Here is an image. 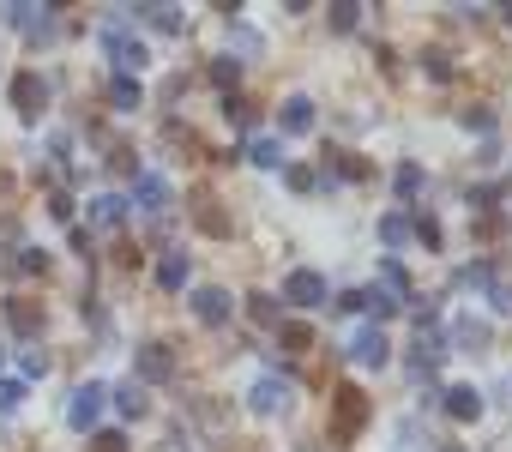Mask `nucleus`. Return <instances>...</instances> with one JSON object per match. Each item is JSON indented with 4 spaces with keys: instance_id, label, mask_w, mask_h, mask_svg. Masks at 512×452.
I'll list each match as a JSON object with an SVG mask.
<instances>
[{
    "instance_id": "e433bc0d",
    "label": "nucleus",
    "mask_w": 512,
    "mask_h": 452,
    "mask_svg": "<svg viewBox=\"0 0 512 452\" xmlns=\"http://www.w3.org/2000/svg\"><path fill=\"white\" fill-rule=\"evenodd\" d=\"M25 398H31V392H25V380H0V416H13Z\"/></svg>"
},
{
    "instance_id": "0eeeda50",
    "label": "nucleus",
    "mask_w": 512,
    "mask_h": 452,
    "mask_svg": "<svg viewBox=\"0 0 512 452\" xmlns=\"http://www.w3.org/2000/svg\"><path fill=\"white\" fill-rule=\"evenodd\" d=\"M103 404H109V386H79L73 392V404H67V422L79 428V434H97V416H103Z\"/></svg>"
},
{
    "instance_id": "c9c22d12",
    "label": "nucleus",
    "mask_w": 512,
    "mask_h": 452,
    "mask_svg": "<svg viewBox=\"0 0 512 452\" xmlns=\"http://www.w3.org/2000/svg\"><path fill=\"white\" fill-rule=\"evenodd\" d=\"M392 187H398V199H416V193H422V169H416V163H404V169L392 175Z\"/></svg>"
},
{
    "instance_id": "f8f14e48",
    "label": "nucleus",
    "mask_w": 512,
    "mask_h": 452,
    "mask_svg": "<svg viewBox=\"0 0 512 452\" xmlns=\"http://www.w3.org/2000/svg\"><path fill=\"white\" fill-rule=\"evenodd\" d=\"M43 302H31V296H7V326L19 332V338H43Z\"/></svg>"
},
{
    "instance_id": "cd10ccee",
    "label": "nucleus",
    "mask_w": 512,
    "mask_h": 452,
    "mask_svg": "<svg viewBox=\"0 0 512 452\" xmlns=\"http://www.w3.org/2000/svg\"><path fill=\"white\" fill-rule=\"evenodd\" d=\"M211 85L229 97V91L241 85V61H235V55H217V61H211Z\"/></svg>"
},
{
    "instance_id": "1a4fd4ad",
    "label": "nucleus",
    "mask_w": 512,
    "mask_h": 452,
    "mask_svg": "<svg viewBox=\"0 0 512 452\" xmlns=\"http://www.w3.org/2000/svg\"><path fill=\"white\" fill-rule=\"evenodd\" d=\"M55 13H61V7H0V19H7V25H19L31 43L55 37Z\"/></svg>"
},
{
    "instance_id": "423d86ee",
    "label": "nucleus",
    "mask_w": 512,
    "mask_h": 452,
    "mask_svg": "<svg viewBox=\"0 0 512 452\" xmlns=\"http://www.w3.org/2000/svg\"><path fill=\"white\" fill-rule=\"evenodd\" d=\"M127 205H139V211H169L175 205V187H169V175H157V169H139L133 175V199Z\"/></svg>"
},
{
    "instance_id": "393cba45",
    "label": "nucleus",
    "mask_w": 512,
    "mask_h": 452,
    "mask_svg": "<svg viewBox=\"0 0 512 452\" xmlns=\"http://www.w3.org/2000/svg\"><path fill=\"white\" fill-rule=\"evenodd\" d=\"M332 169H338L344 181H368V175H374V169H368L356 151H332V157H326V175H332Z\"/></svg>"
},
{
    "instance_id": "9b49d317",
    "label": "nucleus",
    "mask_w": 512,
    "mask_h": 452,
    "mask_svg": "<svg viewBox=\"0 0 512 452\" xmlns=\"http://www.w3.org/2000/svg\"><path fill=\"white\" fill-rule=\"evenodd\" d=\"M284 302H296V308H326V278L320 272H290L284 278Z\"/></svg>"
},
{
    "instance_id": "c756f323",
    "label": "nucleus",
    "mask_w": 512,
    "mask_h": 452,
    "mask_svg": "<svg viewBox=\"0 0 512 452\" xmlns=\"http://www.w3.org/2000/svg\"><path fill=\"white\" fill-rule=\"evenodd\" d=\"M247 163H260V169H284V145H278V139H253V145H247Z\"/></svg>"
},
{
    "instance_id": "39448f33",
    "label": "nucleus",
    "mask_w": 512,
    "mask_h": 452,
    "mask_svg": "<svg viewBox=\"0 0 512 452\" xmlns=\"http://www.w3.org/2000/svg\"><path fill=\"white\" fill-rule=\"evenodd\" d=\"M13 109H19V121H43V109H49L43 73H13Z\"/></svg>"
},
{
    "instance_id": "4c0bfd02",
    "label": "nucleus",
    "mask_w": 512,
    "mask_h": 452,
    "mask_svg": "<svg viewBox=\"0 0 512 452\" xmlns=\"http://www.w3.org/2000/svg\"><path fill=\"white\" fill-rule=\"evenodd\" d=\"M91 452H127V434L121 428H97L91 434Z\"/></svg>"
},
{
    "instance_id": "a211bd4d",
    "label": "nucleus",
    "mask_w": 512,
    "mask_h": 452,
    "mask_svg": "<svg viewBox=\"0 0 512 452\" xmlns=\"http://www.w3.org/2000/svg\"><path fill=\"white\" fill-rule=\"evenodd\" d=\"M247 320H253V326H272V332H278V326H284V308H278V296L253 290V296H247Z\"/></svg>"
},
{
    "instance_id": "f03ea898",
    "label": "nucleus",
    "mask_w": 512,
    "mask_h": 452,
    "mask_svg": "<svg viewBox=\"0 0 512 452\" xmlns=\"http://www.w3.org/2000/svg\"><path fill=\"white\" fill-rule=\"evenodd\" d=\"M290 404H296V386L284 374H260V380H253V392H247V410L253 416H284Z\"/></svg>"
},
{
    "instance_id": "6ab92c4d",
    "label": "nucleus",
    "mask_w": 512,
    "mask_h": 452,
    "mask_svg": "<svg viewBox=\"0 0 512 452\" xmlns=\"http://www.w3.org/2000/svg\"><path fill=\"white\" fill-rule=\"evenodd\" d=\"M278 350L308 356V350H314V326H308V320H284V326H278Z\"/></svg>"
},
{
    "instance_id": "7c9ffc66",
    "label": "nucleus",
    "mask_w": 512,
    "mask_h": 452,
    "mask_svg": "<svg viewBox=\"0 0 512 452\" xmlns=\"http://www.w3.org/2000/svg\"><path fill=\"white\" fill-rule=\"evenodd\" d=\"M223 121H229V127H253V103H247L241 91H229V97H223Z\"/></svg>"
},
{
    "instance_id": "2eb2a0df",
    "label": "nucleus",
    "mask_w": 512,
    "mask_h": 452,
    "mask_svg": "<svg viewBox=\"0 0 512 452\" xmlns=\"http://www.w3.org/2000/svg\"><path fill=\"white\" fill-rule=\"evenodd\" d=\"M187 278H193V254H187V248H169V254L157 260V284H163V290H187Z\"/></svg>"
},
{
    "instance_id": "7ed1b4c3",
    "label": "nucleus",
    "mask_w": 512,
    "mask_h": 452,
    "mask_svg": "<svg viewBox=\"0 0 512 452\" xmlns=\"http://www.w3.org/2000/svg\"><path fill=\"white\" fill-rule=\"evenodd\" d=\"M103 49L115 55V67H121L127 79H139V73H145V61H151V55H145V43H139L121 19H115V25H103Z\"/></svg>"
},
{
    "instance_id": "aec40b11",
    "label": "nucleus",
    "mask_w": 512,
    "mask_h": 452,
    "mask_svg": "<svg viewBox=\"0 0 512 452\" xmlns=\"http://www.w3.org/2000/svg\"><path fill=\"white\" fill-rule=\"evenodd\" d=\"M109 103L133 115V109L145 103V85H139V79H127V73H115V79H109Z\"/></svg>"
},
{
    "instance_id": "f3484780",
    "label": "nucleus",
    "mask_w": 512,
    "mask_h": 452,
    "mask_svg": "<svg viewBox=\"0 0 512 452\" xmlns=\"http://www.w3.org/2000/svg\"><path fill=\"white\" fill-rule=\"evenodd\" d=\"M440 398H446V416H452V422H476V416H482V392H476V386H446Z\"/></svg>"
},
{
    "instance_id": "ddd939ff",
    "label": "nucleus",
    "mask_w": 512,
    "mask_h": 452,
    "mask_svg": "<svg viewBox=\"0 0 512 452\" xmlns=\"http://www.w3.org/2000/svg\"><path fill=\"white\" fill-rule=\"evenodd\" d=\"M133 19H145L151 31H163V37H181L187 31V19H181V7H163V0H151V7H127Z\"/></svg>"
},
{
    "instance_id": "c85d7f7f",
    "label": "nucleus",
    "mask_w": 512,
    "mask_h": 452,
    "mask_svg": "<svg viewBox=\"0 0 512 452\" xmlns=\"http://www.w3.org/2000/svg\"><path fill=\"white\" fill-rule=\"evenodd\" d=\"M326 19H332L338 37H350V31L362 25V7H356V0H332V13H326Z\"/></svg>"
},
{
    "instance_id": "412c9836",
    "label": "nucleus",
    "mask_w": 512,
    "mask_h": 452,
    "mask_svg": "<svg viewBox=\"0 0 512 452\" xmlns=\"http://www.w3.org/2000/svg\"><path fill=\"white\" fill-rule=\"evenodd\" d=\"M91 223H109V230H115V223H127V199L121 193H97L91 199Z\"/></svg>"
},
{
    "instance_id": "a878e982",
    "label": "nucleus",
    "mask_w": 512,
    "mask_h": 452,
    "mask_svg": "<svg viewBox=\"0 0 512 452\" xmlns=\"http://www.w3.org/2000/svg\"><path fill=\"white\" fill-rule=\"evenodd\" d=\"M109 398H115V410H121V416H145V404H151V398H145V386H139V380H127V386H115V392H109Z\"/></svg>"
},
{
    "instance_id": "a19ab883",
    "label": "nucleus",
    "mask_w": 512,
    "mask_h": 452,
    "mask_svg": "<svg viewBox=\"0 0 512 452\" xmlns=\"http://www.w3.org/2000/svg\"><path fill=\"white\" fill-rule=\"evenodd\" d=\"M49 217H61V223H67V217H73V199H67V193H49Z\"/></svg>"
},
{
    "instance_id": "2f4dec72",
    "label": "nucleus",
    "mask_w": 512,
    "mask_h": 452,
    "mask_svg": "<svg viewBox=\"0 0 512 452\" xmlns=\"http://www.w3.org/2000/svg\"><path fill=\"white\" fill-rule=\"evenodd\" d=\"M13 272L43 278V272H49V254H43V248H19V254H13Z\"/></svg>"
},
{
    "instance_id": "37998d69",
    "label": "nucleus",
    "mask_w": 512,
    "mask_h": 452,
    "mask_svg": "<svg viewBox=\"0 0 512 452\" xmlns=\"http://www.w3.org/2000/svg\"><path fill=\"white\" fill-rule=\"evenodd\" d=\"M0 368H7V338H0Z\"/></svg>"
},
{
    "instance_id": "9d476101",
    "label": "nucleus",
    "mask_w": 512,
    "mask_h": 452,
    "mask_svg": "<svg viewBox=\"0 0 512 452\" xmlns=\"http://www.w3.org/2000/svg\"><path fill=\"white\" fill-rule=\"evenodd\" d=\"M350 362H356V368H386V362H392L386 332H380V326H362V332L350 338Z\"/></svg>"
},
{
    "instance_id": "79ce46f5",
    "label": "nucleus",
    "mask_w": 512,
    "mask_h": 452,
    "mask_svg": "<svg viewBox=\"0 0 512 452\" xmlns=\"http://www.w3.org/2000/svg\"><path fill=\"white\" fill-rule=\"evenodd\" d=\"M500 19H506V25H512V0H506V7H500Z\"/></svg>"
},
{
    "instance_id": "b1692460",
    "label": "nucleus",
    "mask_w": 512,
    "mask_h": 452,
    "mask_svg": "<svg viewBox=\"0 0 512 452\" xmlns=\"http://www.w3.org/2000/svg\"><path fill=\"white\" fill-rule=\"evenodd\" d=\"M193 223L205 236H229V217L217 211V199H193Z\"/></svg>"
},
{
    "instance_id": "4be33fe9",
    "label": "nucleus",
    "mask_w": 512,
    "mask_h": 452,
    "mask_svg": "<svg viewBox=\"0 0 512 452\" xmlns=\"http://www.w3.org/2000/svg\"><path fill=\"white\" fill-rule=\"evenodd\" d=\"M284 181H290V193H320V187H332L320 169H308V163H284Z\"/></svg>"
},
{
    "instance_id": "6e6552de",
    "label": "nucleus",
    "mask_w": 512,
    "mask_h": 452,
    "mask_svg": "<svg viewBox=\"0 0 512 452\" xmlns=\"http://www.w3.org/2000/svg\"><path fill=\"white\" fill-rule=\"evenodd\" d=\"M229 314H235V296L229 290H217V284H199L193 290V320L199 326H229Z\"/></svg>"
},
{
    "instance_id": "72a5a7b5",
    "label": "nucleus",
    "mask_w": 512,
    "mask_h": 452,
    "mask_svg": "<svg viewBox=\"0 0 512 452\" xmlns=\"http://www.w3.org/2000/svg\"><path fill=\"white\" fill-rule=\"evenodd\" d=\"M422 73H428L434 85H446V79H452V55H446V49H428V55H422Z\"/></svg>"
},
{
    "instance_id": "bb28decb",
    "label": "nucleus",
    "mask_w": 512,
    "mask_h": 452,
    "mask_svg": "<svg viewBox=\"0 0 512 452\" xmlns=\"http://www.w3.org/2000/svg\"><path fill=\"white\" fill-rule=\"evenodd\" d=\"M380 242H386V248H404V242H410V211H386V217H380Z\"/></svg>"
},
{
    "instance_id": "f704fd0d",
    "label": "nucleus",
    "mask_w": 512,
    "mask_h": 452,
    "mask_svg": "<svg viewBox=\"0 0 512 452\" xmlns=\"http://www.w3.org/2000/svg\"><path fill=\"white\" fill-rule=\"evenodd\" d=\"M458 121H464L470 133H494V109H488V103H470V109H458Z\"/></svg>"
},
{
    "instance_id": "f257e3e1",
    "label": "nucleus",
    "mask_w": 512,
    "mask_h": 452,
    "mask_svg": "<svg viewBox=\"0 0 512 452\" xmlns=\"http://www.w3.org/2000/svg\"><path fill=\"white\" fill-rule=\"evenodd\" d=\"M368 416H374V404H368L362 386H338L332 392V440H356L368 428Z\"/></svg>"
},
{
    "instance_id": "dca6fc26",
    "label": "nucleus",
    "mask_w": 512,
    "mask_h": 452,
    "mask_svg": "<svg viewBox=\"0 0 512 452\" xmlns=\"http://www.w3.org/2000/svg\"><path fill=\"white\" fill-rule=\"evenodd\" d=\"M452 344H458L464 356H482V350H488V320H476V314H458V320H452Z\"/></svg>"
},
{
    "instance_id": "20e7f679",
    "label": "nucleus",
    "mask_w": 512,
    "mask_h": 452,
    "mask_svg": "<svg viewBox=\"0 0 512 452\" xmlns=\"http://www.w3.org/2000/svg\"><path fill=\"white\" fill-rule=\"evenodd\" d=\"M133 380H139V386L175 380V350H169V344H139V350H133Z\"/></svg>"
},
{
    "instance_id": "58836bf2",
    "label": "nucleus",
    "mask_w": 512,
    "mask_h": 452,
    "mask_svg": "<svg viewBox=\"0 0 512 452\" xmlns=\"http://www.w3.org/2000/svg\"><path fill=\"white\" fill-rule=\"evenodd\" d=\"M488 302H494V314H512V284L494 278V284H488Z\"/></svg>"
},
{
    "instance_id": "c03bdc74",
    "label": "nucleus",
    "mask_w": 512,
    "mask_h": 452,
    "mask_svg": "<svg viewBox=\"0 0 512 452\" xmlns=\"http://www.w3.org/2000/svg\"><path fill=\"white\" fill-rule=\"evenodd\" d=\"M440 452H464V446H440Z\"/></svg>"
},
{
    "instance_id": "4468645a",
    "label": "nucleus",
    "mask_w": 512,
    "mask_h": 452,
    "mask_svg": "<svg viewBox=\"0 0 512 452\" xmlns=\"http://www.w3.org/2000/svg\"><path fill=\"white\" fill-rule=\"evenodd\" d=\"M278 127H284L290 139L314 133V97H284V109H278Z\"/></svg>"
},
{
    "instance_id": "473e14b6",
    "label": "nucleus",
    "mask_w": 512,
    "mask_h": 452,
    "mask_svg": "<svg viewBox=\"0 0 512 452\" xmlns=\"http://www.w3.org/2000/svg\"><path fill=\"white\" fill-rule=\"evenodd\" d=\"M410 236H416L422 248H440V242H446V236H440V223H434L428 211H416V217H410Z\"/></svg>"
},
{
    "instance_id": "ea45409f",
    "label": "nucleus",
    "mask_w": 512,
    "mask_h": 452,
    "mask_svg": "<svg viewBox=\"0 0 512 452\" xmlns=\"http://www.w3.org/2000/svg\"><path fill=\"white\" fill-rule=\"evenodd\" d=\"M19 362H25V380H43V374H49V356H43V350H25Z\"/></svg>"
},
{
    "instance_id": "5701e85b",
    "label": "nucleus",
    "mask_w": 512,
    "mask_h": 452,
    "mask_svg": "<svg viewBox=\"0 0 512 452\" xmlns=\"http://www.w3.org/2000/svg\"><path fill=\"white\" fill-rule=\"evenodd\" d=\"M380 284H386V296H392V302H398V308H404V302H410V272H404V266H398V260H380Z\"/></svg>"
}]
</instances>
